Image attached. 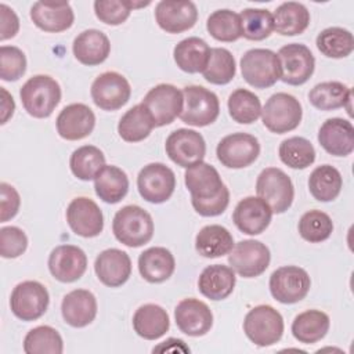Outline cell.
Instances as JSON below:
<instances>
[{
	"instance_id": "38",
	"label": "cell",
	"mask_w": 354,
	"mask_h": 354,
	"mask_svg": "<svg viewBox=\"0 0 354 354\" xmlns=\"http://www.w3.org/2000/svg\"><path fill=\"white\" fill-rule=\"evenodd\" d=\"M155 127L153 119L142 104L131 106L120 118L118 133L126 142H140L145 140Z\"/></svg>"
},
{
	"instance_id": "33",
	"label": "cell",
	"mask_w": 354,
	"mask_h": 354,
	"mask_svg": "<svg viewBox=\"0 0 354 354\" xmlns=\"http://www.w3.org/2000/svg\"><path fill=\"white\" fill-rule=\"evenodd\" d=\"M330 319L321 310H306L297 314L292 322V335L303 344H313L325 337Z\"/></svg>"
},
{
	"instance_id": "6",
	"label": "cell",
	"mask_w": 354,
	"mask_h": 354,
	"mask_svg": "<svg viewBox=\"0 0 354 354\" xmlns=\"http://www.w3.org/2000/svg\"><path fill=\"white\" fill-rule=\"evenodd\" d=\"M181 122L195 127H205L216 122L220 113L217 95L203 86H187L183 88Z\"/></svg>"
},
{
	"instance_id": "19",
	"label": "cell",
	"mask_w": 354,
	"mask_h": 354,
	"mask_svg": "<svg viewBox=\"0 0 354 354\" xmlns=\"http://www.w3.org/2000/svg\"><path fill=\"white\" fill-rule=\"evenodd\" d=\"M155 19L167 33H181L191 29L198 21L195 3L183 0H162L155 7Z\"/></svg>"
},
{
	"instance_id": "24",
	"label": "cell",
	"mask_w": 354,
	"mask_h": 354,
	"mask_svg": "<svg viewBox=\"0 0 354 354\" xmlns=\"http://www.w3.org/2000/svg\"><path fill=\"white\" fill-rule=\"evenodd\" d=\"M94 271L97 278L109 288H118L127 282L131 275V260L129 254L120 249L111 248L102 250L95 261Z\"/></svg>"
},
{
	"instance_id": "50",
	"label": "cell",
	"mask_w": 354,
	"mask_h": 354,
	"mask_svg": "<svg viewBox=\"0 0 354 354\" xmlns=\"http://www.w3.org/2000/svg\"><path fill=\"white\" fill-rule=\"evenodd\" d=\"M26 71V57L15 46L0 47V77L6 82H15Z\"/></svg>"
},
{
	"instance_id": "2",
	"label": "cell",
	"mask_w": 354,
	"mask_h": 354,
	"mask_svg": "<svg viewBox=\"0 0 354 354\" xmlns=\"http://www.w3.org/2000/svg\"><path fill=\"white\" fill-rule=\"evenodd\" d=\"M19 97L25 111L37 119L48 118L61 101V87L48 75H35L29 77L19 90Z\"/></svg>"
},
{
	"instance_id": "48",
	"label": "cell",
	"mask_w": 354,
	"mask_h": 354,
	"mask_svg": "<svg viewBox=\"0 0 354 354\" xmlns=\"http://www.w3.org/2000/svg\"><path fill=\"white\" fill-rule=\"evenodd\" d=\"M297 228L300 236L304 241L310 243H318L326 241L332 235L333 223L329 214L322 210L313 209L300 217Z\"/></svg>"
},
{
	"instance_id": "47",
	"label": "cell",
	"mask_w": 354,
	"mask_h": 354,
	"mask_svg": "<svg viewBox=\"0 0 354 354\" xmlns=\"http://www.w3.org/2000/svg\"><path fill=\"white\" fill-rule=\"evenodd\" d=\"M242 36L248 40L260 41L267 39L274 30V18L264 8H245L241 14Z\"/></svg>"
},
{
	"instance_id": "28",
	"label": "cell",
	"mask_w": 354,
	"mask_h": 354,
	"mask_svg": "<svg viewBox=\"0 0 354 354\" xmlns=\"http://www.w3.org/2000/svg\"><path fill=\"white\" fill-rule=\"evenodd\" d=\"M72 50L75 58L80 64L95 66L108 58L111 53V43L104 32L98 29H87L75 37Z\"/></svg>"
},
{
	"instance_id": "40",
	"label": "cell",
	"mask_w": 354,
	"mask_h": 354,
	"mask_svg": "<svg viewBox=\"0 0 354 354\" xmlns=\"http://www.w3.org/2000/svg\"><path fill=\"white\" fill-rule=\"evenodd\" d=\"M315 44L328 58H344L354 50V37L353 33L344 28L330 26L318 33Z\"/></svg>"
},
{
	"instance_id": "44",
	"label": "cell",
	"mask_w": 354,
	"mask_h": 354,
	"mask_svg": "<svg viewBox=\"0 0 354 354\" xmlns=\"http://www.w3.org/2000/svg\"><path fill=\"white\" fill-rule=\"evenodd\" d=\"M279 159L292 169H306L315 160V149L304 137H289L279 144Z\"/></svg>"
},
{
	"instance_id": "22",
	"label": "cell",
	"mask_w": 354,
	"mask_h": 354,
	"mask_svg": "<svg viewBox=\"0 0 354 354\" xmlns=\"http://www.w3.org/2000/svg\"><path fill=\"white\" fill-rule=\"evenodd\" d=\"M55 126L61 138L68 141L82 140L94 130L95 115L86 104H71L58 113Z\"/></svg>"
},
{
	"instance_id": "52",
	"label": "cell",
	"mask_w": 354,
	"mask_h": 354,
	"mask_svg": "<svg viewBox=\"0 0 354 354\" xmlns=\"http://www.w3.org/2000/svg\"><path fill=\"white\" fill-rule=\"evenodd\" d=\"M21 206V198L18 191L7 184V183H1L0 184V210H1V216H0V221L6 223L10 218L15 217L18 210Z\"/></svg>"
},
{
	"instance_id": "53",
	"label": "cell",
	"mask_w": 354,
	"mask_h": 354,
	"mask_svg": "<svg viewBox=\"0 0 354 354\" xmlns=\"http://www.w3.org/2000/svg\"><path fill=\"white\" fill-rule=\"evenodd\" d=\"M191 203L198 214L203 217H214L225 212L230 203V191L227 188L214 198L205 199V201H191Z\"/></svg>"
},
{
	"instance_id": "20",
	"label": "cell",
	"mask_w": 354,
	"mask_h": 354,
	"mask_svg": "<svg viewBox=\"0 0 354 354\" xmlns=\"http://www.w3.org/2000/svg\"><path fill=\"white\" fill-rule=\"evenodd\" d=\"M272 210L260 196H246L235 206L232 221L248 235H259L270 225Z\"/></svg>"
},
{
	"instance_id": "35",
	"label": "cell",
	"mask_w": 354,
	"mask_h": 354,
	"mask_svg": "<svg viewBox=\"0 0 354 354\" xmlns=\"http://www.w3.org/2000/svg\"><path fill=\"white\" fill-rule=\"evenodd\" d=\"M94 189L105 203H118L129 191L127 174L118 166L105 165L94 178Z\"/></svg>"
},
{
	"instance_id": "12",
	"label": "cell",
	"mask_w": 354,
	"mask_h": 354,
	"mask_svg": "<svg viewBox=\"0 0 354 354\" xmlns=\"http://www.w3.org/2000/svg\"><path fill=\"white\" fill-rule=\"evenodd\" d=\"M50 296L44 285L37 281H24L18 283L10 297L12 314L22 321H36L47 310Z\"/></svg>"
},
{
	"instance_id": "7",
	"label": "cell",
	"mask_w": 354,
	"mask_h": 354,
	"mask_svg": "<svg viewBox=\"0 0 354 354\" xmlns=\"http://www.w3.org/2000/svg\"><path fill=\"white\" fill-rule=\"evenodd\" d=\"M257 195L268 203L272 213L286 212L293 202L295 188L290 177L278 167L261 170L256 181Z\"/></svg>"
},
{
	"instance_id": "32",
	"label": "cell",
	"mask_w": 354,
	"mask_h": 354,
	"mask_svg": "<svg viewBox=\"0 0 354 354\" xmlns=\"http://www.w3.org/2000/svg\"><path fill=\"white\" fill-rule=\"evenodd\" d=\"M134 332L147 340L162 337L170 328V319L166 310L158 304H144L133 315Z\"/></svg>"
},
{
	"instance_id": "41",
	"label": "cell",
	"mask_w": 354,
	"mask_h": 354,
	"mask_svg": "<svg viewBox=\"0 0 354 354\" xmlns=\"http://www.w3.org/2000/svg\"><path fill=\"white\" fill-rule=\"evenodd\" d=\"M69 166L75 177L82 181H90L105 166V155L94 145H83L72 152Z\"/></svg>"
},
{
	"instance_id": "51",
	"label": "cell",
	"mask_w": 354,
	"mask_h": 354,
	"mask_svg": "<svg viewBox=\"0 0 354 354\" xmlns=\"http://www.w3.org/2000/svg\"><path fill=\"white\" fill-rule=\"evenodd\" d=\"M28 248L26 234L14 225L0 230V254L4 259H15L25 253Z\"/></svg>"
},
{
	"instance_id": "25",
	"label": "cell",
	"mask_w": 354,
	"mask_h": 354,
	"mask_svg": "<svg viewBox=\"0 0 354 354\" xmlns=\"http://www.w3.org/2000/svg\"><path fill=\"white\" fill-rule=\"evenodd\" d=\"M319 145L333 156H347L354 149V127L350 120L330 118L318 131Z\"/></svg>"
},
{
	"instance_id": "46",
	"label": "cell",
	"mask_w": 354,
	"mask_h": 354,
	"mask_svg": "<svg viewBox=\"0 0 354 354\" xmlns=\"http://www.w3.org/2000/svg\"><path fill=\"white\" fill-rule=\"evenodd\" d=\"M236 73V65L234 55L223 47H214L210 53V59L205 71L202 72L206 82L212 84H228Z\"/></svg>"
},
{
	"instance_id": "13",
	"label": "cell",
	"mask_w": 354,
	"mask_h": 354,
	"mask_svg": "<svg viewBox=\"0 0 354 354\" xmlns=\"http://www.w3.org/2000/svg\"><path fill=\"white\" fill-rule=\"evenodd\" d=\"M216 155L223 166L228 169H243L259 158L260 144L252 134L232 133L220 140Z\"/></svg>"
},
{
	"instance_id": "49",
	"label": "cell",
	"mask_w": 354,
	"mask_h": 354,
	"mask_svg": "<svg viewBox=\"0 0 354 354\" xmlns=\"http://www.w3.org/2000/svg\"><path fill=\"white\" fill-rule=\"evenodd\" d=\"M151 3H136L130 0H97L94 1L95 17L106 25H120L134 8L149 6Z\"/></svg>"
},
{
	"instance_id": "45",
	"label": "cell",
	"mask_w": 354,
	"mask_h": 354,
	"mask_svg": "<svg viewBox=\"0 0 354 354\" xmlns=\"http://www.w3.org/2000/svg\"><path fill=\"white\" fill-rule=\"evenodd\" d=\"M206 29L218 41L231 43L242 37L239 14L227 8L213 11L206 21Z\"/></svg>"
},
{
	"instance_id": "55",
	"label": "cell",
	"mask_w": 354,
	"mask_h": 354,
	"mask_svg": "<svg viewBox=\"0 0 354 354\" xmlns=\"http://www.w3.org/2000/svg\"><path fill=\"white\" fill-rule=\"evenodd\" d=\"M0 91H1V122L0 123L4 124L12 116L15 109V102L4 87H0Z\"/></svg>"
},
{
	"instance_id": "10",
	"label": "cell",
	"mask_w": 354,
	"mask_h": 354,
	"mask_svg": "<svg viewBox=\"0 0 354 354\" xmlns=\"http://www.w3.org/2000/svg\"><path fill=\"white\" fill-rule=\"evenodd\" d=\"M270 292L282 304H293L303 300L311 286V279L306 270L297 266H283L277 268L270 277Z\"/></svg>"
},
{
	"instance_id": "23",
	"label": "cell",
	"mask_w": 354,
	"mask_h": 354,
	"mask_svg": "<svg viewBox=\"0 0 354 354\" xmlns=\"http://www.w3.org/2000/svg\"><path fill=\"white\" fill-rule=\"evenodd\" d=\"M184 183L191 194V201H205L227 189L218 171L206 162H199L187 169Z\"/></svg>"
},
{
	"instance_id": "5",
	"label": "cell",
	"mask_w": 354,
	"mask_h": 354,
	"mask_svg": "<svg viewBox=\"0 0 354 354\" xmlns=\"http://www.w3.org/2000/svg\"><path fill=\"white\" fill-rule=\"evenodd\" d=\"M242 77L254 88H268L281 77L277 53L268 48L248 50L241 58Z\"/></svg>"
},
{
	"instance_id": "30",
	"label": "cell",
	"mask_w": 354,
	"mask_h": 354,
	"mask_svg": "<svg viewBox=\"0 0 354 354\" xmlns=\"http://www.w3.org/2000/svg\"><path fill=\"white\" fill-rule=\"evenodd\" d=\"M236 277L231 267L223 264L207 266L199 275L198 289L210 300H223L228 297L235 288Z\"/></svg>"
},
{
	"instance_id": "11",
	"label": "cell",
	"mask_w": 354,
	"mask_h": 354,
	"mask_svg": "<svg viewBox=\"0 0 354 354\" xmlns=\"http://www.w3.org/2000/svg\"><path fill=\"white\" fill-rule=\"evenodd\" d=\"M141 104L151 113L155 127H162L170 124L183 111V91L173 84L160 83L152 87Z\"/></svg>"
},
{
	"instance_id": "18",
	"label": "cell",
	"mask_w": 354,
	"mask_h": 354,
	"mask_svg": "<svg viewBox=\"0 0 354 354\" xmlns=\"http://www.w3.org/2000/svg\"><path fill=\"white\" fill-rule=\"evenodd\" d=\"M48 270L59 282H75L87 270V256L79 246L59 245L48 256Z\"/></svg>"
},
{
	"instance_id": "15",
	"label": "cell",
	"mask_w": 354,
	"mask_h": 354,
	"mask_svg": "<svg viewBox=\"0 0 354 354\" xmlns=\"http://www.w3.org/2000/svg\"><path fill=\"white\" fill-rule=\"evenodd\" d=\"M137 188L140 195L151 203H163L174 192V171L163 163H149L144 166L137 176Z\"/></svg>"
},
{
	"instance_id": "21",
	"label": "cell",
	"mask_w": 354,
	"mask_h": 354,
	"mask_svg": "<svg viewBox=\"0 0 354 354\" xmlns=\"http://www.w3.org/2000/svg\"><path fill=\"white\" fill-rule=\"evenodd\" d=\"M178 329L192 337L206 335L213 325V314L205 301L189 297L181 300L174 308Z\"/></svg>"
},
{
	"instance_id": "31",
	"label": "cell",
	"mask_w": 354,
	"mask_h": 354,
	"mask_svg": "<svg viewBox=\"0 0 354 354\" xmlns=\"http://www.w3.org/2000/svg\"><path fill=\"white\" fill-rule=\"evenodd\" d=\"M212 48L209 44L196 36L187 37L176 44L173 50L174 62L187 73L203 72L209 64Z\"/></svg>"
},
{
	"instance_id": "42",
	"label": "cell",
	"mask_w": 354,
	"mask_h": 354,
	"mask_svg": "<svg viewBox=\"0 0 354 354\" xmlns=\"http://www.w3.org/2000/svg\"><path fill=\"white\" fill-rule=\"evenodd\" d=\"M24 351L26 354H61L64 351V342L57 329L40 325L26 333Z\"/></svg>"
},
{
	"instance_id": "3",
	"label": "cell",
	"mask_w": 354,
	"mask_h": 354,
	"mask_svg": "<svg viewBox=\"0 0 354 354\" xmlns=\"http://www.w3.org/2000/svg\"><path fill=\"white\" fill-rule=\"evenodd\" d=\"M243 332L259 347L272 346L282 337L283 318L268 304L256 306L245 315Z\"/></svg>"
},
{
	"instance_id": "27",
	"label": "cell",
	"mask_w": 354,
	"mask_h": 354,
	"mask_svg": "<svg viewBox=\"0 0 354 354\" xmlns=\"http://www.w3.org/2000/svg\"><path fill=\"white\" fill-rule=\"evenodd\" d=\"M30 19L39 29L50 33H58L73 25L75 14L69 3L36 1L30 7Z\"/></svg>"
},
{
	"instance_id": "34",
	"label": "cell",
	"mask_w": 354,
	"mask_h": 354,
	"mask_svg": "<svg viewBox=\"0 0 354 354\" xmlns=\"http://www.w3.org/2000/svg\"><path fill=\"white\" fill-rule=\"evenodd\" d=\"M308 101L321 111H333L347 106V112L351 115L348 106L351 102V88L342 82L332 80L315 84L308 93Z\"/></svg>"
},
{
	"instance_id": "54",
	"label": "cell",
	"mask_w": 354,
	"mask_h": 354,
	"mask_svg": "<svg viewBox=\"0 0 354 354\" xmlns=\"http://www.w3.org/2000/svg\"><path fill=\"white\" fill-rule=\"evenodd\" d=\"M0 40L4 41L7 39L14 37L19 30V19L12 8H10L7 4H0Z\"/></svg>"
},
{
	"instance_id": "26",
	"label": "cell",
	"mask_w": 354,
	"mask_h": 354,
	"mask_svg": "<svg viewBox=\"0 0 354 354\" xmlns=\"http://www.w3.org/2000/svg\"><path fill=\"white\" fill-rule=\"evenodd\" d=\"M64 321L73 328H84L97 315V299L87 289H75L66 293L61 303Z\"/></svg>"
},
{
	"instance_id": "16",
	"label": "cell",
	"mask_w": 354,
	"mask_h": 354,
	"mask_svg": "<svg viewBox=\"0 0 354 354\" xmlns=\"http://www.w3.org/2000/svg\"><path fill=\"white\" fill-rule=\"evenodd\" d=\"M90 94L98 108L104 111H116L130 100L131 87L123 75L109 71L95 77Z\"/></svg>"
},
{
	"instance_id": "29",
	"label": "cell",
	"mask_w": 354,
	"mask_h": 354,
	"mask_svg": "<svg viewBox=\"0 0 354 354\" xmlns=\"http://www.w3.org/2000/svg\"><path fill=\"white\" fill-rule=\"evenodd\" d=\"M176 268L171 252L162 246H153L138 256V271L149 283H160L169 279Z\"/></svg>"
},
{
	"instance_id": "1",
	"label": "cell",
	"mask_w": 354,
	"mask_h": 354,
	"mask_svg": "<svg viewBox=\"0 0 354 354\" xmlns=\"http://www.w3.org/2000/svg\"><path fill=\"white\" fill-rule=\"evenodd\" d=\"M112 231L120 243L129 248H140L152 239L153 220L142 207L127 205L116 212Z\"/></svg>"
},
{
	"instance_id": "14",
	"label": "cell",
	"mask_w": 354,
	"mask_h": 354,
	"mask_svg": "<svg viewBox=\"0 0 354 354\" xmlns=\"http://www.w3.org/2000/svg\"><path fill=\"white\" fill-rule=\"evenodd\" d=\"M165 149L171 162L188 169L203 162L206 155V142L202 134L195 130L177 129L166 138Z\"/></svg>"
},
{
	"instance_id": "36",
	"label": "cell",
	"mask_w": 354,
	"mask_h": 354,
	"mask_svg": "<svg viewBox=\"0 0 354 354\" xmlns=\"http://www.w3.org/2000/svg\"><path fill=\"white\" fill-rule=\"evenodd\" d=\"M232 248L234 236L225 227L218 224L205 225L195 238L196 252L207 259H216L228 254Z\"/></svg>"
},
{
	"instance_id": "17",
	"label": "cell",
	"mask_w": 354,
	"mask_h": 354,
	"mask_svg": "<svg viewBox=\"0 0 354 354\" xmlns=\"http://www.w3.org/2000/svg\"><path fill=\"white\" fill-rule=\"evenodd\" d=\"M66 221L71 230L83 238H94L104 230V216L98 205L86 196L72 199L66 207Z\"/></svg>"
},
{
	"instance_id": "4",
	"label": "cell",
	"mask_w": 354,
	"mask_h": 354,
	"mask_svg": "<svg viewBox=\"0 0 354 354\" xmlns=\"http://www.w3.org/2000/svg\"><path fill=\"white\" fill-rule=\"evenodd\" d=\"M303 118L301 104L288 93L272 94L261 108L263 124L275 134L295 130Z\"/></svg>"
},
{
	"instance_id": "9",
	"label": "cell",
	"mask_w": 354,
	"mask_h": 354,
	"mask_svg": "<svg viewBox=\"0 0 354 354\" xmlns=\"http://www.w3.org/2000/svg\"><path fill=\"white\" fill-rule=\"evenodd\" d=\"M270 249L260 241L243 239L228 253L230 267L243 278H256L270 266Z\"/></svg>"
},
{
	"instance_id": "43",
	"label": "cell",
	"mask_w": 354,
	"mask_h": 354,
	"mask_svg": "<svg viewBox=\"0 0 354 354\" xmlns=\"http://www.w3.org/2000/svg\"><path fill=\"white\" fill-rule=\"evenodd\" d=\"M227 105L230 116L241 124H250L261 115L259 97L246 88H236L232 91L228 97Z\"/></svg>"
},
{
	"instance_id": "8",
	"label": "cell",
	"mask_w": 354,
	"mask_h": 354,
	"mask_svg": "<svg viewBox=\"0 0 354 354\" xmlns=\"http://www.w3.org/2000/svg\"><path fill=\"white\" fill-rule=\"evenodd\" d=\"M278 59L281 66V77L286 84H304L314 73L315 59L306 44L289 43L279 48Z\"/></svg>"
},
{
	"instance_id": "37",
	"label": "cell",
	"mask_w": 354,
	"mask_h": 354,
	"mask_svg": "<svg viewBox=\"0 0 354 354\" xmlns=\"http://www.w3.org/2000/svg\"><path fill=\"white\" fill-rule=\"evenodd\" d=\"M274 30L282 36L303 33L310 25V11L297 1H286L277 7L274 15Z\"/></svg>"
},
{
	"instance_id": "39",
	"label": "cell",
	"mask_w": 354,
	"mask_h": 354,
	"mask_svg": "<svg viewBox=\"0 0 354 354\" xmlns=\"http://www.w3.org/2000/svg\"><path fill=\"white\" fill-rule=\"evenodd\" d=\"M342 174L330 165H321L315 167L308 177L310 194L319 202H330L336 199L342 191Z\"/></svg>"
}]
</instances>
